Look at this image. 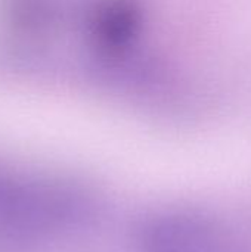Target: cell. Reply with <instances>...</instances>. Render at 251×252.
I'll use <instances>...</instances> for the list:
<instances>
[{
    "mask_svg": "<svg viewBox=\"0 0 251 252\" xmlns=\"http://www.w3.org/2000/svg\"><path fill=\"white\" fill-rule=\"evenodd\" d=\"M141 252H250L215 220L191 211H166L146 220Z\"/></svg>",
    "mask_w": 251,
    "mask_h": 252,
    "instance_id": "cell-2",
    "label": "cell"
},
{
    "mask_svg": "<svg viewBox=\"0 0 251 252\" xmlns=\"http://www.w3.org/2000/svg\"><path fill=\"white\" fill-rule=\"evenodd\" d=\"M87 195L68 183L0 170V251L27 250L80 226Z\"/></svg>",
    "mask_w": 251,
    "mask_h": 252,
    "instance_id": "cell-1",
    "label": "cell"
}]
</instances>
